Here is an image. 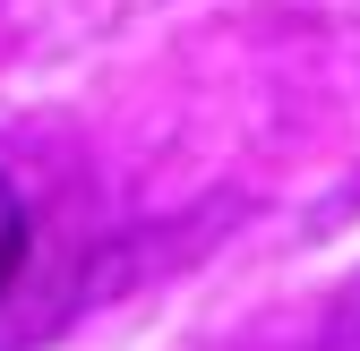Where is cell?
I'll return each instance as SVG.
<instances>
[{
    "instance_id": "obj_1",
    "label": "cell",
    "mask_w": 360,
    "mask_h": 351,
    "mask_svg": "<svg viewBox=\"0 0 360 351\" xmlns=\"http://www.w3.org/2000/svg\"><path fill=\"white\" fill-rule=\"evenodd\" d=\"M18 266H26V197L9 189V171H0V291L18 283Z\"/></svg>"
},
{
    "instance_id": "obj_2",
    "label": "cell",
    "mask_w": 360,
    "mask_h": 351,
    "mask_svg": "<svg viewBox=\"0 0 360 351\" xmlns=\"http://www.w3.org/2000/svg\"><path fill=\"white\" fill-rule=\"evenodd\" d=\"M352 343H360V309H352Z\"/></svg>"
}]
</instances>
